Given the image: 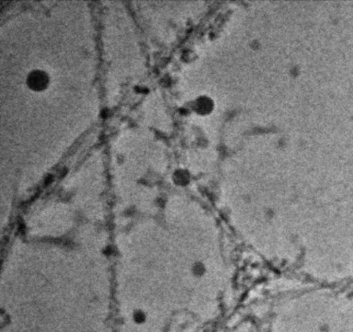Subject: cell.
Listing matches in <instances>:
<instances>
[{"label": "cell", "mask_w": 353, "mask_h": 332, "mask_svg": "<svg viewBox=\"0 0 353 332\" xmlns=\"http://www.w3.org/2000/svg\"><path fill=\"white\" fill-rule=\"evenodd\" d=\"M50 75L42 70H33L28 73L26 84L33 92H42L50 85Z\"/></svg>", "instance_id": "6da1fadb"}]
</instances>
